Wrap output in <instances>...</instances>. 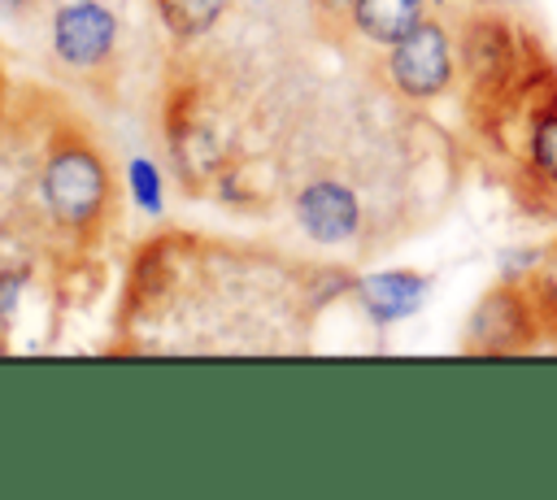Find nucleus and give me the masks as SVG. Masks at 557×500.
Here are the masks:
<instances>
[{
  "mask_svg": "<svg viewBox=\"0 0 557 500\" xmlns=\"http://www.w3.org/2000/svg\"><path fill=\"white\" fill-rule=\"evenodd\" d=\"M505 113H518V126H522V139H518L522 187L535 191L540 204H553L557 200V70L548 65L544 48H531L513 87L479 117L492 126Z\"/></svg>",
  "mask_w": 557,
  "mask_h": 500,
  "instance_id": "1",
  "label": "nucleus"
},
{
  "mask_svg": "<svg viewBox=\"0 0 557 500\" xmlns=\"http://www.w3.org/2000/svg\"><path fill=\"white\" fill-rule=\"evenodd\" d=\"M39 200L61 230L96 235L113 209V178L100 148L78 130H61L48 143V157L39 170Z\"/></svg>",
  "mask_w": 557,
  "mask_h": 500,
  "instance_id": "2",
  "label": "nucleus"
},
{
  "mask_svg": "<svg viewBox=\"0 0 557 500\" xmlns=\"http://www.w3.org/2000/svg\"><path fill=\"white\" fill-rule=\"evenodd\" d=\"M531 48L535 43L527 35H518L509 17H496V13H479V17H470L461 26L457 61H461L474 113H487L513 87V78L522 74Z\"/></svg>",
  "mask_w": 557,
  "mask_h": 500,
  "instance_id": "3",
  "label": "nucleus"
},
{
  "mask_svg": "<svg viewBox=\"0 0 557 500\" xmlns=\"http://www.w3.org/2000/svg\"><path fill=\"white\" fill-rule=\"evenodd\" d=\"M457 39L440 17L418 22L405 39L387 48V83L409 104H431L457 83Z\"/></svg>",
  "mask_w": 557,
  "mask_h": 500,
  "instance_id": "4",
  "label": "nucleus"
},
{
  "mask_svg": "<svg viewBox=\"0 0 557 500\" xmlns=\"http://www.w3.org/2000/svg\"><path fill=\"white\" fill-rule=\"evenodd\" d=\"M117 48V17L100 0H70L52 13V52L70 70H96Z\"/></svg>",
  "mask_w": 557,
  "mask_h": 500,
  "instance_id": "5",
  "label": "nucleus"
},
{
  "mask_svg": "<svg viewBox=\"0 0 557 500\" xmlns=\"http://www.w3.org/2000/svg\"><path fill=\"white\" fill-rule=\"evenodd\" d=\"M292 213L300 222V230L322 243V248H339L348 239H357L361 230V200L348 183L339 178H313L296 191L292 200Z\"/></svg>",
  "mask_w": 557,
  "mask_h": 500,
  "instance_id": "6",
  "label": "nucleus"
},
{
  "mask_svg": "<svg viewBox=\"0 0 557 500\" xmlns=\"http://www.w3.org/2000/svg\"><path fill=\"white\" fill-rule=\"evenodd\" d=\"M426 291H431V274H418V270H379L352 283V296L374 326L413 317L426 304Z\"/></svg>",
  "mask_w": 557,
  "mask_h": 500,
  "instance_id": "7",
  "label": "nucleus"
},
{
  "mask_svg": "<svg viewBox=\"0 0 557 500\" xmlns=\"http://www.w3.org/2000/svg\"><path fill=\"white\" fill-rule=\"evenodd\" d=\"M426 0H352L348 26L374 43V48H392L396 39H405L418 22H426Z\"/></svg>",
  "mask_w": 557,
  "mask_h": 500,
  "instance_id": "8",
  "label": "nucleus"
},
{
  "mask_svg": "<svg viewBox=\"0 0 557 500\" xmlns=\"http://www.w3.org/2000/svg\"><path fill=\"white\" fill-rule=\"evenodd\" d=\"M157 9L178 39H196L226 13V0H157Z\"/></svg>",
  "mask_w": 557,
  "mask_h": 500,
  "instance_id": "9",
  "label": "nucleus"
},
{
  "mask_svg": "<svg viewBox=\"0 0 557 500\" xmlns=\"http://www.w3.org/2000/svg\"><path fill=\"white\" fill-rule=\"evenodd\" d=\"M126 174H131V196H135V204H139L144 213H161V174H157V165H152L148 157H135Z\"/></svg>",
  "mask_w": 557,
  "mask_h": 500,
  "instance_id": "10",
  "label": "nucleus"
},
{
  "mask_svg": "<svg viewBox=\"0 0 557 500\" xmlns=\"http://www.w3.org/2000/svg\"><path fill=\"white\" fill-rule=\"evenodd\" d=\"M22 287H26V274H22V270L0 274V317H9V313H13V304H17Z\"/></svg>",
  "mask_w": 557,
  "mask_h": 500,
  "instance_id": "11",
  "label": "nucleus"
},
{
  "mask_svg": "<svg viewBox=\"0 0 557 500\" xmlns=\"http://www.w3.org/2000/svg\"><path fill=\"white\" fill-rule=\"evenodd\" d=\"M313 4H318L322 17H344L348 22V13H352V0H313Z\"/></svg>",
  "mask_w": 557,
  "mask_h": 500,
  "instance_id": "12",
  "label": "nucleus"
}]
</instances>
